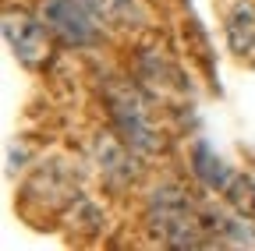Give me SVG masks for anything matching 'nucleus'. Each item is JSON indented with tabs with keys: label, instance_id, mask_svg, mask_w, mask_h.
I'll return each mask as SVG.
<instances>
[{
	"label": "nucleus",
	"instance_id": "1",
	"mask_svg": "<svg viewBox=\"0 0 255 251\" xmlns=\"http://www.w3.org/2000/svg\"><path fill=\"white\" fill-rule=\"evenodd\" d=\"M149 223H152V230L159 237H163L167 244H174V248L202 244L199 241L202 223H199L195 209H191L188 195L181 191L177 184H159L156 191L149 195Z\"/></svg>",
	"mask_w": 255,
	"mask_h": 251
},
{
	"label": "nucleus",
	"instance_id": "2",
	"mask_svg": "<svg viewBox=\"0 0 255 251\" xmlns=\"http://www.w3.org/2000/svg\"><path fill=\"white\" fill-rule=\"evenodd\" d=\"M107 106H110V117L117 124L121 138L135 152H156L159 149V135L145 113V103L138 99V92L131 85H107Z\"/></svg>",
	"mask_w": 255,
	"mask_h": 251
},
{
	"label": "nucleus",
	"instance_id": "3",
	"mask_svg": "<svg viewBox=\"0 0 255 251\" xmlns=\"http://www.w3.org/2000/svg\"><path fill=\"white\" fill-rule=\"evenodd\" d=\"M43 21L68 46H89L100 36V18L92 14L89 0H46Z\"/></svg>",
	"mask_w": 255,
	"mask_h": 251
},
{
	"label": "nucleus",
	"instance_id": "4",
	"mask_svg": "<svg viewBox=\"0 0 255 251\" xmlns=\"http://www.w3.org/2000/svg\"><path fill=\"white\" fill-rule=\"evenodd\" d=\"M4 36L14 50V57L28 68L46 64L50 57V39H46V21H36L28 14H4Z\"/></svg>",
	"mask_w": 255,
	"mask_h": 251
},
{
	"label": "nucleus",
	"instance_id": "5",
	"mask_svg": "<svg viewBox=\"0 0 255 251\" xmlns=\"http://www.w3.org/2000/svg\"><path fill=\"white\" fill-rule=\"evenodd\" d=\"M191 173H195L209 191H227L234 184L231 167L216 156V149L209 142H195V149H191Z\"/></svg>",
	"mask_w": 255,
	"mask_h": 251
},
{
	"label": "nucleus",
	"instance_id": "6",
	"mask_svg": "<svg viewBox=\"0 0 255 251\" xmlns=\"http://www.w3.org/2000/svg\"><path fill=\"white\" fill-rule=\"evenodd\" d=\"M96 163H100L103 177L114 180V184H128L135 180V160H131V149L124 142H114V138H103L96 145Z\"/></svg>",
	"mask_w": 255,
	"mask_h": 251
},
{
	"label": "nucleus",
	"instance_id": "7",
	"mask_svg": "<svg viewBox=\"0 0 255 251\" xmlns=\"http://www.w3.org/2000/svg\"><path fill=\"white\" fill-rule=\"evenodd\" d=\"M92 14L100 18V25H117V28H131L145 21V11L138 0H89Z\"/></svg>",
	"mask_w": 255,
	"mask_h": 251
},
{
	"label": "nucleus",
	"instance_id": "8",
	"mask_svg": "<svg viewBox=\"0 0 255 251\" xmlns=\"http://www.w3.org/2000/svg\"><path fill=\"white\" fill-rule=\"evenodd\" d=\"M227 36H231V46L238 53L255 46V4H252V0L234 4V11L227 14Z\"/></svg>",
	"mask_w": 255,
	"mask_h": 251
}]
</instances>
